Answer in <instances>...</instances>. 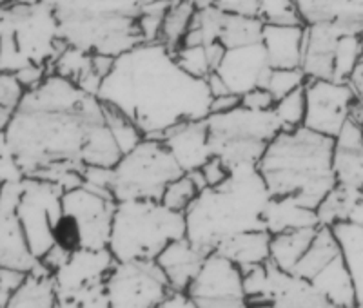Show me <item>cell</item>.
I'll return each mask as SVG.
<instances>
[{
	"mask_svg": "<svg viewBox=\"0 0 363 308\" xmlns=\"http://www.w3.org/2000/svg\"><path fill=\"white\" fill-rule=\"evenodd\" d=\"M207 87H209L211 95L213 96H220V95H227V93H231V91L227 89V86L223 84V80L220 79L216 73H211L209 76L206 79Z\"/></svg>",
	"mask_w": 363,
	"mask_h": 308,
	"instance_id": "11a10c76",
	"label": "cell"
},
{
	"mask_svg": "<svg viewBox=\"0 0 363 308\" xmlns=\"http://www.w3.org/2000/svg\"><path fill=\"white\" fill-rule=\"evenodd\" d=\"M6 135L24 178L58 167L111 169L122 156L102 100L55 73L26 91Z\"/></svg>",
	"mask_w": 363,
	"mask_h": 308,
	"instance_id": "6da1fadb",
	"label": "cell"
},
{
	"mask_svg": "<svg viewBox=\"0 0 363 308\" xmlns=\"http://www.w3.org/2000/svg\"><path fill=\"white\" fill-rule=\"evenodd\" d=\"M115 263L116 259L113 258L109 249H102V251L77 249L73 251L66 263L53 272L58 300H67V297L104 288V283L108 280Z\"/></svg>",
	"mask_w": 363,
	"mask_h": 308,
	"instance_id": "e0dca14e",
	"label": "cell"
},
{
	"mask_svg": "<svg viewBox=\"0 0 363 308\" xmlns=\"http://www.w3.org/2000/svg\"><path fill=\"white\" fill-rule=\"evenodd\" d=\"M50 73H51V71L48 69V67L29 66V67H26V69L15 73V76H17L18 82L22 84V87L28 91V89H33V87H37L38 84H40L42 80H44Z\"/></svg>",
	"mask_w": 363,
	"mask_h": 308,
	"instance_id": "816d5d0a",
	"label": "cell"
},
{
	"mask_svg": "<svg viewBox=\"0 0 363 308\" xmlns=\"http://www.w3.org/2000/svg\"><path fill=\"white\" fill-rule=\"evenodd\" d=\"M206 258L207 252L184 236L165 246L157 258V263L167 278L171 290L187 292V288L191 287L193 280L202 268Z\"/></svg>",
	"mask_w": 363,
	"mask_h": 308,
	"instance_id": "44dd1931",
	"label": "cell"
},
{
	"mask_svg": "<svg viewBox=\"0 0 363 308\" xmlns=\"http://www.w3.org/2000/svg\"><path fill=\"white\" fill-rule=\"evenodd\" d=\"M15 2H18V4H33V2H38V0H11V4H15Z\"/></svg>",
	"mask_w": 363,
	"mask_h": 308,
	"instance_id": "6f0895ef",
	"label": "cell"
},
{
	"mask_svg": "<svg viewBox=\"0 0 363 308\" xmlns=\"http://www.w3.org/2000/svg\"><path fill=\"white\" fill-rule=\"evenodd\" d=\"M240 102H242V96L235 95V93H227V95L213 96V100H211V115H218V113L233 111L235 107L240 105Z\"/></svg>",
	"mask_w": 363,
	"mask_h": 308,
	"instance_id": "f5cc1de1",
	"label": "cell"
},
{
	"mask_svg": "<svg viewBox=\"0 0 363 308\" xmlns=\"http://www.w3.org/2000/svg\"><path fill=\"white\" fill-rule=\"evenodd\" d=\"M184 174L160 138H142L111 167L109 193L116 202L162 200L165 187Z\"/></svg>",
	"mask_w": 363,
	"mask_h": 308,
	"instance_id": "9c48e42d",
	"label": "cell"
},
{
	"mask_svg": "<svg viewBox=\"0 0 363 308\" xmlns=\"http://www.w3.org/2000/svg\"><path fill=\"white\" fill-rule=\"evenodd\" d=\"M102 103L124 113L144 138H164L184 122L211 115L207 82L182 69L162 42H142L115 58L99 91Z\"/></svg>",
	"mask_w": 363,
	"mask_h": 308,
	"instance_id": "7a4b0ae2",
	"label": "cell"
},
{
	"mask_svg": "<svg viewBox=\"0 0 363 308\" xmlns=\"http://www.w3.org/2000/svg\"><path fill=\"white\" fill-rule=\"evenodd\" d=\"M262 44L272 69H293L301 66L306 45V24H265Z\"/></svg>",
	"mask_w": 363,
	"mask_h": 308,
	"instance_id": "7402d4cb",
	"label": "cell"
},
{
	"mask_svg": "<svg viewBox=\"0 0 363 308\" xmlns=\"http://www.w3.org/2000/svg\"><path fill=\"white\" fill-rule=\"evenodd\" d=\"M333 169H335L336 183L349 189L363 190V147H335Z\"/></svg>",
	"mask_w": 363,
	"mask_h": 308,
	"instance_id": "e575fe53",
	"label": "cell"
},
{
	"mask_svg": "<svg viewBox=\"0 0 363 308\" xmlns=\"http://www.w3.org/2000/svg\"><path fill=\"white\" fill-rule=\"evenodd\" d=\"M306 120L303 125L320 135L335 138L349 120L356 95L349 82L335 80H307Z\"/></svg>",
	"mask_w": 363,
	"mask_h": 308,
	"instance_id": "9a60e30c",
	"label": "cell"
},
{
	"mask_svg": "<svg viewBox=\"0 0 363 308\" xmlns=\"http://www.w3.org/2000/svg\"><path fill=\"white\" fill-rule=\"evenodd\" d=\"M272 111L280 122L281 131L301 127L303 120H306V91H303V87L277 100Z\"/></svg>",
	"mask_w": 363,
	"mask_h": 308,
	"instance_id": "d590c367",
	"label": "cell"
},
{
	"mask_svg": "<svg viewBox=\"0 0 363 308\" xmlns=\"http://www.w3.org/2000/svg\"><path fill=\"white\" fill-rule=\"evenodd\" d=\"M51 73L60 74L96 96H99L100 86L104 82V79H100L93 67V53H87V51L73 47V45H64V50L55 58Z\"/></svg>",
	"mask_w": 363,
	"mask_h": 308,
	"instance_id": "4316f807",
	"label": "cell"
},
{
	"mask_svg": "<svg viewBox=\"0 0 363 308\" xmlns=\"http://www.w3.org/2000/svg\"><path fill=\"white\" fill-rule=\"evenodd\" d=\"M194 13H196V6L191 0H171L169 9H167L164 17L160 40L158 42H162L167 50L177 53L186 35L189 33Z\"/></svg>",
	"mask_w": 363,
	"mask_h": 308,
	"instance_id": "d6a6232c",
	"label": "cell"
},
{
	"mask_svg": "<svg viewBox=\"0 0 363 308\" xmlns=\"http://www.w3.org/2000/svg\"><path fill=\"white\" fill-rule=\"evenodd\" d=\"M158 308H200L187 292H171Z\"/></svg>",
	"mask_w": 363,
	"mask_h": 308,
	"instance_id": "db71d44e",
	"label": "cell"
},
{
	"mask_svg": "<svg viewBox=\"0 0 363 308\" xmlns=\"http://www.w3.org/2000/svg\"><path fill=\"white\" fill-rule=\"evenodd\" d=\"M335 147L340 149H359L363 147V125L354 122V120H347L343 127L340 129L338 135L335 136Z\"/></svg>",
	"mask_w": 363,
	"mask_h": 308,
	"instance_id": "bcb514c9",
	"label": "cell"
},
{
	"mask_svg": "<svg viewBox=\"0 0 363 308\" xmlns=\"http://www.w3.org/2000/svg\"><path fill=\"white\" fill-rule=\"evenodd\" d=\"M349 25L318 22L306 25V45L300 69L307 80H333L335 76V55L340 37ZM363 31V29H362Z\"/></svg>",
	"mask_w": 363,
	"mask_h": 308,
	"instance_id": "d6986e66",
	"label": "cell"
},
{
	"mask_svg": "<svg viewBox=\"0 0 363 308\" xmlns=\"http://www.w3.org/2000/svg\"><path fill=\"white\" fill-rule=\"evenodd\" d=\"M306 82L307 76L300 67H293V69H271L265 89L274 96V100H280L285 95H289L293 91L306 86Z\"/></svg>",
	"mask_w": 363,
	"mask_h": 308,
	"instance_id": "7bdbcfd3",
	"label": "cell"
},
{
	"mask_svg": "<svg viewBox=\"0 0 363 308\" xmlns=\"http://www.w3.org/2000/svg\"><path fill=\"white\" fill-rule=\"evenodd\" d=\"M24 178L21 167H18L15 154L9 147L6 129L0 127V183L6 181H18Z\"/></svg>",
	"mask_w": 363,
	"mask_h": 308,
	"instance_id": "ee69618b",
	"label": "cell"
},
{
	"mask_svg": "<svg viewBox=\"0 0 363 308\" xmlns=\"http://www.w3.org/2000/svg\"><path fill=\"white\" fill-rule=\"evenodd\" d=\"M8 4H11V0H0V8H2V6H8Z\"/></svg>",
	"mask_w": 363,
	"mask_h": 308,
	"instance_id": "91938a15",
	"label": "cell"
},
{
	"mask_svg": "<svg viewBox=\"0 0 363 308\" xmlns=\"http://www.w3.org/2000/svg\"><path fill=\"white\" fill-rule=\"evenodd\" d=\"M269 251H271V234L265 229H262L244 232V234L227 239L215 252L231 259L236 267H240V270L245 272L252 267L267 263Z\"/></svg>",
	"mask_w": 363,
	"mask_h": 308,
	"instance_id": "484cf974",
	"label": "cell"
},
{
	"mask_svg": "<svg viewBox=\"0 0 363 308\" xmlns=\"http://www.w3.org/2000/svg\"><path fill=\"white\" fill-rule=\"evenodd\" d=\"M264 225L269 234L287 230L320 227L316 210L307 209L293 196H272L264 212Z\"/></svg>",
	"mask_w": 363,
	"mask_h": 308,
	"instance_id": "cb8c5ba5",
	"label": "cell"
},
{
	"mask_svg": "<svg viewBox=\"0 0 363 308\" xmlns=\"http://www.w3.org/2000/svg\"><path fill=\"white\" fill-rule=\"evenodd\" d=\"M104 111H106L108 125L109 129H111L113 136H115V140L116 144H118L122 154L131 151V149L144 138L140 129L136 127L135 123H133L124 113H120L118 109H115V107L111 105H106V103H104Z\"/></svg>",
	"mask_w": 363,
	"mask_h": 308,
	"instance_id": "74e56055",
	"label": "cell"
},
{
	"mask_svg": "<svg viewBox=\"0 0 363 308\" xmlns=\"http://www.w3.org/2000/svg\"><path fill=\"white\" fill-rule=\"evenodd\" d=\"M26 89L11 73H0V127L8 129Z\"/></svg>",
	"mask_w": 363,
	"mask_h": 308,
	"instance_id": "ab89813d",
	"label": "cell"
},
{
	"mask_svg": "<svg viewBox=\"0 0 363 308\" xmlns=\"http://www.w3.org/2000/svg\"><path fill=\"white\" fill-rule=\"evenodd\" d=\"M258 18L264 24L274 25L303 24L298 13L296 0H260Z\"/></svg>",
	"mask_w": 363,
	"mask_h": 308,
	"instance_id": "60d3db41",
	"label": "cell"
},
{
	"mask_svg": "<svg viewBox=\"0 0 363 308\" xmlns=\"http://www.w3.org/2000/svg\"><path fill=\"white\" fill-rule=\"evenodd\" d=\"M215 6L229 15L240 17H258L260 0H215Z\"/></svg>",
	"mask_w": 363,
	"mask_h": 308,
	"instance_id": "c3c4849f",
	"label": "cell"
},
{
	"mask_svg": "<svg viewBox=\"0 0 363 308\" xmlns=\"http://www.w3.org/2000/svg\"><path fill=\"white\" fill-rule=\"evenodd\" d=\"M66 190L42 178H22L17 216L28 245L37 259L55 245V232L62 219V196Z\"/></svg>",
	"mask_w": 363,
	"mask_h": 308,
	"instance_id": "8fae6325",
	"label": "cell"
},
{
	"mask_svg": "<svg viewBox=\"0 0 363 308\" xmlns=\"http://www.w3.org/2000/svg\"><path fill=\"white\" fill-rule=\"evenodd\" d=\"M60 25L45 0L0 8V73H18L29 66L51 71L64 50Z\"/></svg>",
	"mask_w": 363,
	"mask_h": 308,
	"instance_id": "8992f818",
	"label": "cell"
},
{
	"mask_svg": "<svg viewBox=\"0 0 363 308\" xmlns=\"http://www.w3.org/2000/svg\"><path fill=\"white\" fill-rule=\"evenodd\" d=\"M162 140L184 173L199 171L213 156L209 131H207V118L180 123L165 132Z\"/></svg>",
	"mask_w": 363,
	"mask_h": 308,
	"instance_id": "ffe728a7",
	"label": "cell"
},
{
	"mask_svg": "<svg viewBox=\"0 0 363 308\" xmlns=\"http://www.w3.org/2000/svg\"><path fill=\"white\" fill-rule=\"evenodd\" d=\"M115 210V198L96 193L84 183L62 196L64 218L77 230L80 249H108Z\"/></svg>",
	"mask_w": 363,
	"mask_h": 308,
	"instance_id": "4fadbf2b",
	"label": "cell"
},
{
	"mask_svg": "<svg viewBox=\"0 0 363 308\" xmlns=\"http://www.w3.org/2000/svg\"><path fill=\"white\" fill-rule=\"evenodd\" d=\"M340 254H342V251H340L338 239H336L335 232H333V227L320 225L316 229V234H314L309 249H307L306 254L301 256V259L294 267L293 274L311 281L318 272L325 268Z\"/></svg>",
	"mask_w": 363,
	"mask_h": 308,
	"instance_id": "f546056e",
	"label": "cell"
},
{
	"mask_svg": "<svg viewBox=\"0 0 363 308\" xmlns=\"http://www.w3.org/2000/svg\"><path fill=\"white\" fill-rule=\"evenodd\" d=\"M200 190L202 189L194 181V178L189 173H184L165 187L160 202L177 212H186Z\"/></svg>",
	"mask_w": 363,
	"mask_h": 308,
	"instance_id": "8d00e7d4",
	"label": "cell"
},
{
	"mask_svg": "<svg viewBox=\"0 0 363 308\" xmlns=\"http://www.w3.org/2000/svg\"><path fill=\"white\" fill-rule=\"evenodd\" d=\"M187 294L200 308H251L244 288V272L218 252L207 254Z\"/></svg>",
	"mask_w": 363,
	"mask_h": 308,
	"instance_id": "5bb4252c",
	"label": "cell"
},
{
	"mask_svg": "<svg viewBox=\"0 0 363 308\" xmlns=\"http://www.w3.org/2000/svg\"><path fill=\"white\" fill-rule=\"evenodd\" d=\"M264 25L265 24L258 17H240V15L225 13L222 33H220V44L225 50H233V47L262 42Z\"/></svg>",
	"mask_w": 363,
	"mask_h": 308,
	"instance_id": "836d02e7",
	"label": "cell"
},
{
	"mask_svg": "<svg viewBox=\"0 0 363 308\" xmlns=\"http://www.w3.org/2000/svg\"><path fill=\"white\" fill-rule=\"evenodd\" d=\"M0 187H2V183H0Z\"/></svg>",
	"mask_w": 363,
	"mask_h": 308,
	"instance_id": "94428289",
	"label": "cell"
},
{
	"mask_svg": "<svg viewBox=\"0 0 363 308\" xmlns=\"http://www.w3.org/2000/svg\"><path fill=\"white\" fill-rule=\"evenodd\" d=\"M271 69L264 44L256 42V44L225 50L215 73L223 80L227 89L242 96L256 87L265 89Z\"/></svg>",
	"mask_w": 363,
	"mask_h": 308,
	"instance_id": "ac0fdd59",
	"label": "cell"
},
{
	"mask_svg": "<svg viewBox=\"0 0 363 308\" xmlns=\"http://www.w3.org/2000/svg\"><path fill=\"white\" fill-rule=\"evenodd\" d=\"M349 84H351L352 91H354L356 98H358L359 102H363V60H362V64L356 67L354 73H352Z\"/></svg>",
	"mask_w": 363,
	"mask_h": 308,
	"instance_id": "9f6ffc18",
	"label": "cell"
},
{
	"mask_svg": "<svg viewBox=\"0 0 363 308\" xmlns=\"http://www.w3.org/2000/svg\"><path fill=\"white\" fill-rule=\"evenodd\" d=\"M174 57L182 69L191 76L206 80L211 73H215L207 45H180Z\"/></svg>",
	"mask_w": 363,
	"mask_h": 308,
	"instance_id": "f35d334b",
	"label": "cell"
},
{
	"mask_svg": "<svg viewBox=\"0 0 363 308\" xmlns=\"http://www.w3.org/2000/svg\"><path fill=\"white\" fill-rule=\"evenodd\" d=\"M338 239L342 258L345 261L356 292V303H363V225L342 222L333 227Z\"/></svg>",
	"mask_w": 363,
	"mask_h": 308,
	"instance_id": "f1b7e54d",
	"label": "cell"
},
{
	"mask_svg": "<svg viewBox=\"0 0 363 308\" xmlns=\"http://www.w3.org/2000/svg\"><path fill=\"white\" fill-rule=\"evenodd\" d=\"M171 6V0H162L155 4L142 6L140 17H138V29H140L142 40L144 42H158L162 33V24L167 9Z\"/></svg>",
	"mask_w": 363,
	"mask_h": 308,
	"instance_id": "b9f144b4",
	"label": "cell"
},
{
	"mask_svg": "<svg viewBox=\"0 0 363 308\" xmlns=\"http://www.w3.org/2000/svg\"><path fill=\"white\" fill-rule=\"evenodd\" d=\"M274 102H277V100H274V96H272L267 89L256 87V89L242 95L240 105L255 109V111H267V109H272V107H274Z\"/></svg>",
	"mask_w": 363,
	"mask_h": 308,
	"instance_id": "f907efd6",
	"label": "cell"
},
{
	"mask_svg": "<svg viewBox=\"0 0 363 308\" xmlns=\"http://www.w3.org/2000/svg\"><path fill=\"white\" fill-rule=\"evenodd\" d=\"M303 24L333 22L363 29V0H296Z\"/></svg>",
	"mask_w": 363,
	"mask_h": 308,
	"instance_id": "603a6c76",
	"label": "cell"
},
{
	"mask_svg": "<svg viewBox=\"0 0 363 308\" xmlns=\"http://www.w3.org/2000/svg\"><path fill=\"white\" fill-rule=\"evenodd\" d=\"M363 198V190L349 189L336 183V187L327 194L318 205L316 216L320 225L335 227L336 223L349 222L352 210Z\"/></svg>",
	"mask_w": 363,
	"mask_h": 308,
	"instance_id": "1f68e13d",
	"label": "cell"
},
{
	"mask_svg": "<svg viewBox=\"0 0 363 308\" xmlns=\"http://www.w3.org/2000/svg\"><path fill=\"white\" fill-rule=\"evenodd\" d=\"M207 131L213 156L235 167L258 165L269 142L281 131V125L272 109L255 111L238 105L233 111L207 116Z\"/></svg>",
	"mask_w": 363,
	"mask_h": 308,
	"instance_id": "ba28073f",
	"label": "cell"
},
{
	"mask_svg": "<svg viewBox=\"0 0 363 308\" xmlns=\"http://www.w3.org/2000/svg\"><path fill=\"white\" fill-rule=\"evenodd\" d=\"M26 272L0 267V308H6L11 294L24 281Z\"/></svg>",
	"mask_w": 363,
	"mask_h": 308,
	"instance_id": "681fc988",
	"label": "cell"
},
{
	"mask_svg": "<svg viewBox=\"0 0 363 308\" xmlns=\"http://www.w3.org/2000/svg\"><path fill=\"white\" fill-rule=\"evenodd\" d=\"M155 2H162V0H140L142 6H147V4H155Z\"/></svg>",
	"mask_w": 363,
	"mask_h": 308,
	"instance_id": "680465c9",
	"label": "cell"
},
{
	"mask_svg": "<svg viewBox=\"0 0 363 308\" xmlns=\"http://www.w3.org/2000/svg\"><path fill=\"white\" fill-rule=\"evenodd\" d=\"M318 227L311 229H296L280 232L271 236V251H269V261L277 265L285 272H294V267L306 254L316 234Z\"/></svg>",
	"mask_w": 363,
	"mask_h": 308,
	"instance_id": "4dcf8cb0",
	"label": "cell"
},
{
	"mask_svg": "<svg viewBox=\"0 0 363 308\" xmlns=\"http://www.w3.org/2000/svg\"><path fill=\"white\" fill-rule=\"evenodd\" d=\"M203 180H206L207 187H216V185L223 183V181L229 178V173H231V167L218 156H211L209 160L206 161L202 169H200Z\"/></svg>",
	"mask_w": 363,
	"mask_h": 308,
	"instance_id": "7dc6e473",
	"label": "cell"
},
{
	"mask_svg": "<svg viewBox=\"0 0 363 308\" xmlns=\"http://www.w3.org/2000/svg\"><path fill=\"white\" fill-rule=\"evenodd\" d=\"M55 308H109L104 288L91 290L80 296L67 297V300H58Z\"/></svg>",
	"mask_w": 363,
	"mask_h": 308,
	"instance_id": "f6af8a7d",
	"label": "cell"
},
{
	"mask_svg": "<svg viewBox=\"0 0 363 308\" xmlns=\"http://www.w3.org/2000/svg\"><path fill=\"white\" fill-rule=\"evenodd\" d=\"M335 138L306 125L280 131L258 161V171L271 196H293L307 209L316 210L336 187Z\"/></svg>",
	"mask_w": 363,
	"mask_h": 308,
	"instance_id": "277c9868",
	"label": "cell"
},
{
	"mask_svg": "<svg viewBox=\"0 0 363 308\" xmlns=\"http://www.w3.org/2000/svg\"><path fill=\"white\" fill-rule=\"evenodd\" d=\"M64 44L93 55L120 57L142 44L140 0H45Z\"/></svg>",
	"mask_w": 363,
	"mask_h": 308,
	"instance_id": "5b68a950",
	"label": "cell"
},
{
	"mask_svg": "<svg viewBox=\"0 0 363 308\" xmlns=\"http://www.w3.org/2000/svg\"><path fill=\"white\" fill-rule=\"evenodd\" d=\"M311 283L336 308H352L356 304L354 285H352L351 274H349V268H347L342 254L318 272L311 280Z\"/></svg>",
	"mask_w": 363,
	"mask_h": 308,
	"instance_id": "83f0119b",
	"label": "cell"
},
{
	"mask_svg": "<svg viewBox=\"0 0 363 308\" xmlns=\"http://www.w3.org/2000/svg\"><path fill=\"white\" fill-rule=\"evenodd\" d=\"M271 198L258 165H235L223 183L200 190L184 212L186 238L209 254L227 239L265 229Z\"/></svg>",
	"mask_w": 363,
	"mask_h": 308,
	"instance_id": "3957f363",
	"label": "cell"
},
{
	"mask_svg": "<svg viewBox=\"0 0 363 308\" xmlns=\"http://www.w3.org/2000/svg\"><path fill=\"white\" fill-rule=\"evenodd\" d=\"M244 288L251 308H336L309 280L272 261L245 270Z\"/></svg>",
	"mask_w": 363,
	"mask_h": 308,
	"instance_id": "30bf717a",
	"label": "cell"
},
{
	"mask_svg": "<svg viewBox=\"0 0 363 308\" xmlns=\"http://www.w3.org/2000/svg\"><path fill=\"white\" fill-rule=\"evenodd\" d=\"M184 236V212H177L158 200L116 202L108 249L116 261H149Z\"/></svg>",
	"mask_w": 363,
	"mask_h": 308,
	"instance_id": "52a82bcc",
	"label": "cell"
},
{
	"mask_svg": "<svg viewBox=\"0 0 363 308\" xmlns=\"http://www.w3.org/2000/svg\"><path fill=\"white\" fill-rule=\"evenodd\" d=\"M57 301L53 272L38 261L37 267L26 274L24 281L13 292L6 308H55Z\"/></svg>",
	"mask_w": 363,
	"mask_h": 308,
	"instance_id": "d4e9b609",
	"label": "cell"
},
{
	"mask_svg": "<svg viewBox=\"0 0 363 308\" xmlns=\"http://www.w3.org/2000/svg\"><path fill=\"white\" fill-rule=\"evenodd\" d=\"M171 292L157 259L116 261L104 283L109 308H158Z\"/></svg>",
	"mask_w": 363,
	"mask_h": 308,
	"instance_id": "7c38bea8",
	"label": "cell"
},
{
	"mask_svg": "<svg viewBox=\"0 0 363 308\" xmlns=\"http://www.w3.org/2000/svg\"><path fill=\"white\" fill-rule=\"evenodd\" d=\"M22 180L6 181L0 187V267L31 272L38 265L17 216Z\"/></svg>",
	"mask_w": 363,
	"mask_h": 308,
	"instance_id": "2e32d148",
	"label": "cell"
}]
</instances>
